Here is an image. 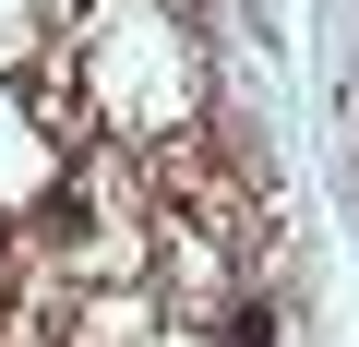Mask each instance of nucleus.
Listing matches in <instances>:
<instances>
[{
	"instance_id": "1",
	"label": "nucleus",
	"mask_w": 359,
	"mask_h": 347,
	"mask_svg": "<svg viewBox=\"0 0 359 347\" xmlns=\"http://www.w3.org/2000/svg\"><path fill=\"white\" fill-rule=\"evenodd\" d=\"M228 347H287V323H276V299H240V311H228Z\"/></svg>"
}]
</instances>
